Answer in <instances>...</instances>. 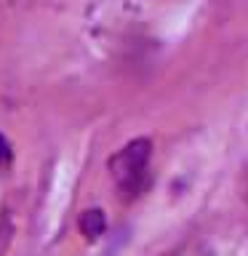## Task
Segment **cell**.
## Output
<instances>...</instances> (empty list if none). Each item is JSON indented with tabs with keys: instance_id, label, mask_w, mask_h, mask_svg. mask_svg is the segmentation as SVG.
<instances>
[{
	"instance_id": "6da1fadb",
	"label": "cell",
	"mask_w": 248,
	"mask_h": 256,
	"mask_svg": "<svg viewBox=\"0 0 248 256\" xmlns=\"http://www.w3.org/2000/svg\"><path fill=\"white\" fill-rule=\"evenodd\" d=\"M150 155H152L150 139H134L110 160V171L115 176L120 192H126L128 198H136L147 184Z\"/></svg>"
},
{
	"instance_id": "7a4b0ae2",
	"label": "cell",
	"mask_w": 248,
	"mask_h": 256,
	"mask_svg": "<svg viewBox=\"0 0 248 256\" xmlns=\"http://www.w3.org/2000/svg\"><path fill=\"white\" fill-rule=\"evenodd\" d=\"M104 230H107V216H104L102 208H88V211H83V216H80V232L88 240L102 238Z\"/></svg>"
},
{
	"instance_id": "3957f363",
	"label": "cell",
	"mask_w": 248,
	"mask_h": 256,
	"mask_svg": "<svg viewBox=\"0 0 248 256\" xmlns=\"http://www.w3.org/2000/svg\"><path fill=\"white\" fill-rule=\"evenodd\" d=\"M11 235H14V224L3 214V216H0V256H6L8 246H11Z\"/></svg>"
},
{
	"instance_id": "277c9868",
	"label": "cell",
	"mask_w": 248,
	"mask_h": 256,
	"mask_svg": "<svg viewBox=\"0 0 248 256\" xmlns=\"http://www.w3.org/2000/svg\"><path fill=\"white\" fill-rule=\"evenodd\" d=\"M8 163H11V144H8V142H6V136L0 134V166L6 168Z\"/></svg>"
}]
</instances>
